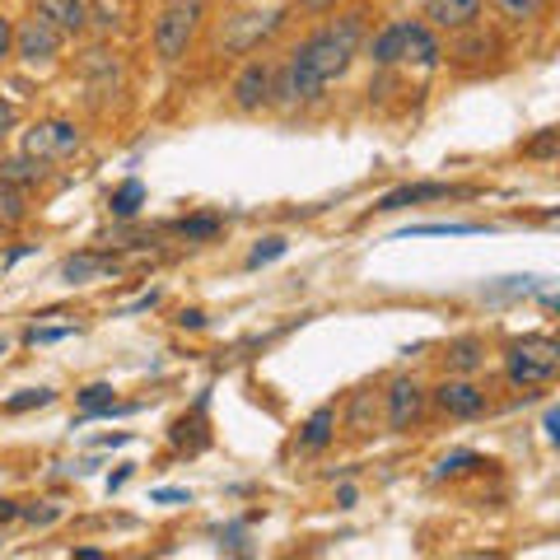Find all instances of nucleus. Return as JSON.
Masks as SVG:
<instances>
[{"label": "nucleus", "instance_id": "obj_30", "mask_svg": "<svg viewBox=\"0 0 560 560\" xmlns=\"http://www.w3.org/2000/svg\"><path fill=\"white\" fill-rule=\"evenodd\" d=\"M66 337H75V323H66V327H33L28 346H51V341H66Z\"/></svg>", "mask_w": 560, "mask_h": 560}, {"label": "nucleus", "instance_id": "obj_7", "mask_svg": "<svg viewBox=\"0 0 560 560\" xmlns=\"http://www.w3.org/2000/svg\"><path fill=\"white\" fill-rule=\"evenodd\" d=\"M425 401H430V393L420 388L411 374L393 378L388 393H383V420H388V430H393V434L420 430V420H425Z\"/></svg>", "mask_w": 560, "mask_h": 560}, {"label": "nucleus", "instance_id": "obj_21", "mask_svg": "<svg viewBox=\"0 0 560 560\" xmlns=\"http://www.w3.org/2000/svg\"><path fill=\"white\" fill-rule=\"evenodd\" d=\"M490 10L500 14L504 24H514V28H523V24H537L541 14L551 10V0H486Z\"/></svg>", "mask_w": 560, "mask_h": 560}, {"label": "nucleus", "instance_id": "obj_34", "mask_svg": "<svg viewBox=\"0 0 560 560\" xmlns=\"http://www.w3.org/2000/svg\"><path fill=\"white\" fill-rule=\"evenodd\" d=\"M10 51H14V24L0 14V57H10Z\"/></svg>", "mask_w": 560, "mask_h": 560}, {"label": "nucleus", "instance_id": "obj_25", "mask_svg": "<svg viewBox=\"0 0 560 560\" xmlns=\"http://www.w3.org/2000/svg\"><path fill=\"white\" fill-rule=\"evenodd\" d=\"M24 215H28L24 191H20V187H10V183H0V230H20Z\"/></svg>", "mask_w": 560, "mask_h": 560}, {"label": "nucleus", "instance_id": "obj_39", "mask_svg": "<svg viewBox=\"0 0 560 560\" xmlns=\"http://www.w3.org/2000/svg\"><path fill=\"white\" fill-rule=\"evenodd\" d=\"M224 547H230V551H243V528H230V533H224Z\"/></svg>", "mask_w": 560, "mask_h": 560}, {"label": "nucleus", "instance_id": "obj_28", "mask_svg": "<svg viewBox=\"0 0 560 560\" xmlns=\"http://www.w3.org/2000/svg\"><path fill=\"white\" fill-rule=\"evenodd\" d=\"M481 467H490L481 453H453V458L434 467V477H467V471H481Z\"/></svg>", "mask_w": 560, "mask_h": 560}, {"label": "nucleus", "instance_id": "obj_31", "mask_svg": "<svg viewBox=\"0 0 560 560\" xmlns=\"http://www.w3.org/2000/svg\"><path fill=\"white\" fill-rule=\"evenodd\" d=\"M523 154H537V160H551V154H556V131H541V140H533V145L523 150Z\"/></svg>", "mask_w": 560, "mask_h": 560}, {"label": "nucleus", "instance_id": "obj_40", "mask_svg": "<svg viewBox=\"0 0 560 560\" xmlns=\"http://www.w3.org/2000/svg\"><path fill=\"white\" fill-rule=\"evenodd\" d=\"M337 504H341V510H350V504H355V486H341L337 490Z\"/></svg>", "mask_w": 560, "mask_h": 560}, {"label": "nucleus", "instance_id": "obj_12", "mask_svg": "<svg viewBox=\"0 0 560 560\" xmlns=\"http://www.w3.org/2000/svg\"><path fill=\"white\" fill-rule=\"evenodd\" d=\"M481 5L486 0H425L420 5V20L430 28H444V33H463L481 20Z\"/></svg>", "mask_w": 560, "mask_h": 560}, {"label": "nucleus", "instance_id": "obj_3", "mask_svg": "<svg viewBox=\"0 0 560 560\" xmlns=\"http://www.w3.org/2000/svg\"><path fill=\"white\" fill-rule=\"evenodd\" d=\"M504 374L518 388H547L560 374V341L547 331H533V337H518L504 346Z\"/></svg>", "mask_w": 560, "mask_h": 560}, {"label": "nucleus", "instance_id": "obj_24", "mask_svg": "<svg viewBox=\"0 0 560 560\" xmlns=\"http://www.w3.org/2000/svg\"><path fill=\"white\" fill-rule=\"evenodd\" d=\"M220 230H224V220H220V215H191V220H178V224H173V234L187 238V243H210Z\"/></svg>", "mask_w": 560, "mask_h": 560}, {"label": "nucleus", "instance_id": "obj_23", "mask_svg": "<svg viewBox=\"0 0 560 560\" xmlns=\"http://www.w3.org/2000/svg\"><path fill=\"white\" fill-rule=\"evenodd\" d=\"M140 206H145V183H140V178H127L117 191H108V210L117 220H136Z\"/></svg>", "mask_w": 560, "mask_h": 560}, {"label": "nucleus", "instance_id": "obj_19", "mask_svg": "<svg viewBox=\"0 0 560 560\" xmlns=\"http://www.w3.org/2000/svg\"><path fill=\"white\" fill-rule=\"evenodd\" d=\"M331 440H337V411L331 407H318L308 420H304V430H300V448H308V453H318V448H327Z\"/></svg>", "mask_w": 560, "mask_h": 560}, {"label": "nucleus", "instance_id": "obj_8", "mask_svg": "<svg viewBox=\"0 0 560 560\" xmlns=\"http://www.w3.org/2000/svg\"><path fill=\"white\" fill-rule=\"evenodd\" d=\"M323 90H327V84L313 75L304 61H294V57L280 66V70H271V103H276V108H285V113L290 108H304V103H318Z\"/></svg>", "mask_w": 560, "mask_h": 560}, {"label": "nucleus", "instance_id": "obj_42", "mask_svg": "<svg viewBox=\"0 0 560 560\" xmlns=\"http://www.w3.org/2000/svg\"><path fill=\"white\" fill-rule=\"evenodd\" d=\"M300 5H304V10H313V14H323V10L337 5V0H300Z\"/></svg>", "mask_w": 560, "mask_h": 560}, {"label": "nucleus", "instance_id": "obj_33", "mask_svg": "<svg viewBox=\"0 0 560 560\" xmlns=\"http://www.w3.org/2000/svg\"><path fill=\"white\" fill-rule=\"evenodd\" d=\"M20 518H28V523H57L61 510H57V504H43V510H20Z\"/></svg>", "mask_w": 560, "mask_h": 560}, {"label": "nucleus", "instance_id": "obj_17", "mask_svg": "<svg viewBox=\"0 0 560 560\" xmlns=\"http://www.w3.org/2000/svg\"><path fill=\"white\" fill-rule=\"evenodd\" d=\"M38 14L57 24L61 33H80L90 24V5H84V0H38Z\"/></svg>", "mask_w": 560, "mask_h": 560}, {"label": "nucleus", "instance_id": "obj_6", "mask_svg": "<svg viewBox=\"0 0 560 560\" xmlns=\"http://www.w3.org/2000/svg\"><path fill=\"white\" fill-rule=\"evenodd\" d=\"M84 150V131L75 127V121H38V127L24 131V154H33V160L43 164H57V160H75V154Z\"/></svg>", "mask_w": 560, "mask_h": 560}, {"label": "nucleus", "instance_id": "obj_35", "mask_svg": "<svg viewBox=\"0 0 560 560\" xmlns=\"http://www.w3.org/2000/svg\"><path fill=\"white\" fill-rule=\"evenodd\" d=\"M10 131H14V103L0 98V140H5Z\"/></svg>", "mask_w": 560, "mask_h": 560}, {"label": "nucleus", "instance_id": "obj_9", "mask_svg": "<svg viewBox=\"0 0 560 560\" xmlns=\"http://www.w3.org/2000/svg\"><path fill=\"white\" fill-rule=\"evenodd\" d=\"M430 397H434V407H440L444 416H453V420H477L490 407L486 388H481V383H471L467 374H448Z\"/></svg>", "mask_w": 560, "mask_h": 560}, {"label": "nucleus", "instance_id": "obj_41", "mask_svg": "<svg viewBox=\"0 0 560 560\" xmlns=\"http://www.w3.org/2000/svg\"><path fill=\"white\" fill-rule=\"evenodd\" d=\"M541 425H547V434H551V440H556V434H560V411L551 407V411H547V420H541Z\"/></svg>", "mask_w": 560, "mask_h": 560}, {"label": "nucleus", "instance_id": "obj_11", "mask_svg": "<svg viewBox=\"0 0 560 560\" xmlns=\"http://www.w3.org/2000/svg\"><path fill=\"white\" fill-rule=\"evenodd\" d=\"M61 43H66V33L51 20H43V14H33V20H24L20 28H14V51H20L24 61H33V66L57 57Z\"/></svg>", "mask_w": 560, "mask_h": 560}, {"label": "nucleus", "instance_id": "obj_43", "mask_svg": "<svg viewBox=\"0 0 560 560\" xmlns=\"http://www.w3.org/2000/svg\"><path fill=\"white\" fill-rule=\"evenodd\" d=\"M0 355H5V341H0Z\"/></svg>", "mask_w": 560, "mask_h": 560}, {"label": "nucleus", "instance_id": "obj_2", "mask_svg": "<svg viewBox=\"0 0 560 560\" xmlns=\"http://www.w3.org/2000/svg\"><path fill=\"white\" fill-rule=\"evenodd\" d=\"M370 61L374 66H440L444 61V47L434 38L430 24L420 20H393L388 28L370 38Z\"/></svg>", "mask_w": 560, "mask_h": 560}, {"label": "nucleus", "instance_id": "obj_22", "mask_svg": "<svg viewBox=\"0 0 560 560\" xmlns=\"http://www.w3.org/2000/svg\"><path fill=\"white\" fill-rule=\"evenodd\" d=\"M201 411H206V397H197V407H191V416L183 420H173V448H187V453H197L206 448V430H201Z\"/></svg>", "mask_w": 560, "mask_h": 560}, {"label": "nucleus", "instance_id": "obj_15", "mask_svg": "<svg viewBox=\"0 0 560 560\" xmlns=\"http://www.w3.org/2000/svg\"><path fill=\"white\" fill-rule=\"evenodd\" d=\"M121 267L108 257V253H75V257H66L61 261V280L66 285H84V280H108L117 276Z\"/></svg>", "mask_w": 560, "mask_h": 560}, {"label": "nucleus", "instance_id": "obj_44", "mask_svg": "<svg viewBox=\"0 0 560 560\" xmlns=\"http://www.w3.org/2000/svg\"><path fill=\"white\" fill-rule=\"evenodd\" d=\"M234 5H248V0H234Z\"/></svg>", "mask_w": 560, "mask_h": 560}, {"label": "nucleus", "instance_id": "obj_4", "mask_svg": "<svg viewBox=\"0 0 560 560\" xmlns=\"http://www.w3.org/2000/svg\"><path fill=\"white\" fill-rule=\"evenodd\" d=\"M285 5H267V10H238L230 20H220V33H215V47L224 57H253V51L276 38L280 24H285Z\"/></svg>", "mask_w": 560, "mask_h": 560}, {"label": "nucleus", "instance_id": "obj_5", "mask_svg": "<svg viewBox=\"0 0 560 560\" xmlns=\"http://www.w3.org/2000/svg\"><path fill=\"white\" fill-rule=\"evenodd\" d=\"M197 24H201V0H173V5L154 20V51L160 61H183L191 38H197Z\"/></svg>", "mask_w": 560, "mask_h": 560}, {"label": "nucleus", "instance_id": "obj_1", "mask_svg": "<svg viewBox=\"0 0 560 560\" xmlns=\"http://www.w3.org/2000/svg\"><path fill=\"white\" fill-rule=\"evenodd\" d=\"M364 20H370L364 10H350V14H341V20H331L327 28L308 33V38L294 47L290 57L304 61L323 84L341 80L346 70H350V61L360 57V47H364Z\"/></svg>", "mask_w": 560, "mask_h": 560}, {"label": "nucleus", "instance_id": "obj_32", "mask_svg": "<svg viewBox=\"0 0 560 560\" xmlns=\"http://www.w3.org/2000/svg\"><path fill=\"white\" fill-rule=\"evenodd\" d=\"M154 500H160V504H191V490H178V486H164V490H154Z\"/></svg>", "mask_w": 560, "mask_h": 560}, {"label": "nucleus", "instance_id": "obj_14", "mask_svg": "<svg viewBox=\"0 0 560 560\" xmlns=\"http://www.w3.org/2000/svg\"><path fill=\"white\" fill-rule=\"evenodd\" d=\"M448 197H467V187H448V183H407L388 191L374 210H407V206H425V201H448Z\"/></svg>", "mask_w": 560, "mask_h": 560}, {"label": "nucleus", "instance_id": "obj_38", "mask_svg": "<svg viewBox=\"0 0 560 560\" xmlns=\"http://www.w3.org/2000/svg\"><path fill=\"white\" fill-rule=\"evenodd\" d=\"M14 518H20V504H14V500H0V523H14Z\"/></svg>", "mask_w": 560, "mask_h": 560}, {"label": "nucleus", "instance_id": "obj_26", "mask_svg": "<svg viewBox=\"0 0 560 560\" xmlns=\"http://www.w3.org/2000/svg\"><path fill=\"white\" fill-rule=\"evenodd\" d=\"M490 224H471V220H448V224H411L407 238H430V234H486Z\"/></svg>", "mask_w": 560, "mask_h": 560}, {"label": "nucleus", "instance_id": "obj_37", "mask_svg": "<svg viewBox=\"0 0 560 560\" xmlns=\"http://www.w3.org/2000/svg\"><path fill=\"white\" fill-rule=\"evenodd\" d=\"M131 481V467H121V471H113V477H108V495H113V490H121V486H127Z\"/></svg>", "mask_w": 560, "mask_h": 560}, {"label": "nucleus", "instance_id": "obj_29", "mask_svg": "<svg viewBox=\"0 0 560 560\" xmlns=\"http://www.w3.org/2000/svg\"><path fill=\"white\" fill-rule=\"evenodd\" d=\"M285 248H290V243H285V238H280V234H276V238H261V243H257V248L248 253V267H267V261H276V257H285Z\"/></svg>", "mask_w": 560, "mask_h": 560}, {"label": "nucleus", "instance_id": "obj_16", "mask_svg": "<svg viewBox=\"0 0 560 560\" xmlns=\"http://www.w3.org/2000/svg\"><path fill=\"white\" fill-rule=\"evenodd\" d=\"M75 407H80V416H84V420H94V416H127V411H136L131 401H117L113 383H90V388H80V393H75Z\"/></svg>", "mask_w": 560, "mask_h": 560}, {"label": "nucleus", "instance_id": "obj_18", "mask_svg": "<svg viewBox=\"0 0 560 560\" xmlns=\"http://www.w3.org/2000/svg\"><path fill=\"white\" fill-rule=\"evenodd\" d=\"M0 183L10 187H33V183H47V164L33 160V154H10V160H0Z\"/></svg>", "mask_w": 560, "mask_h": 560}, {"label": "nucleus", "instance_id": "obj_36", "mask_svg": "<svg viewBox=\"0 0 560 560\" xmlns=\"http://www.w3.org/2000/svg\"><path fill=\"white\" fill-rule=\"evenodd\" d=\"M178 327H191V331L206 327V313H201V308H183V313H178Z\"/></svg>", "mask_w": 560, "mask_h": 560}, {"label": "nucleus", "instance_id": "obj_10", "mask_svg": "<svg viewBox=\"0 0 560 560\" xmlns=\"http://www.w3.org/2000/svg\"><path fill=\"white\" fill-rule=\"evenodd\" d=\"M230 103H234V113H243V117L271 108V66L267 61H243V70L230 84Z\"/></svg>", "mask_w": 560, "mask_h": 560}, {"label": "nucleus", "instance_id": "obj_27", "mask_svg": "<svg viewBox=\"0 0 560 560\" xmlns=\"http://www.w3.org/2000/svg\"><path fill=\"white\" fill-rule=\"evenodd\" d=\"M51 401H57V393H51V388H24V393L5 397V407H0V411L20 416V411H33V407H51Z\"/></svg>", "mask_w": 560, "mask_h": 560}, {"label": "nucleus", "instance_id": "obj_13", "mask_svg": "<svg viewBox=\"0 0 560 560\" xmlns=\"http://www.w3.org/2000/svg\"><path fill=\"white\" fill-rule=\"evenodd\" d=\"M378 420H383V393H378V388L350 393V407H346V430H350V440H370V434H378Z\"/></svg>", "mask_w": 560, "mask_h": 560}, {"label": "nucleus", "instance_id": "obj_20", "mask_svg": "<svg viewBox=\"0 0 560 560\" xmlns=\"http://www.w3.org/2000/svg\"><path fill=\"white\" fill-rule=\"evenodd\" d=\"M444 364H448V374H477L481 364H486V341H477V337L453 341L444 350Z\"/></svg>", "mask_w": 560, "mask_h": 560}]
</instances>
